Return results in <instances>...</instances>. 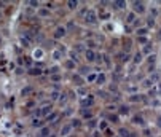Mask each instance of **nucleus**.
Instances as JSON below:
<instances>
[{
	"instance_id": "nucleus-43",
	"label": "nucleus",
	"mask_w": 161,
	"mask_h": 137,
	"mask_svg": "<svg viewBox=\"0 0 161 137\" xmlns=\"http://www.w3.org/2000/svg\"><path fill=\"white\" fill-rule=\"evenodd\" d=\"M158 126H161V116L158 118Z\"/></svg>"
},
{
	"instance_id": "nucleus-34",
	"label": "nucleus",
	"mask_w": 161,
	"mask_h": 137,
	"mask_svg": "<svg viewBox=\"0 0 161 137\" xmlns=\"http://www.w3.org/2000/svg\"><path fill=\"white\" fill-rule=\"evenodd\" d=\"M150 51H152V45H145V48H144V54H150Z\"/></svg>"
},
{
	"instance_id": "nucleus-35",
	"label": "nucleus",
	"mask_w": 161,
	"mask_h": 137,
	"mask_svg": "<svg viewBox=\"0 0 161 137\" xmlns=\"http://www.w3.org/2000/svg\"><path fill=\"white\" fill-rule=\"evenodd\" d=\"M21 43H22V46H26V48H27V46L31 45V43L27 42V38H26V37H22V38H21Z\"/></svg>"
},
{
	"instance_id": "nucleus-21",
	"label": "nucleus",
	"mask_w": 161,
	"mask_h": 137,
	"mask_svg": "<svg viewBox=\"0 0 161 137\" xmlns=\"http://www.w3.org/2000/svg\"><path fill=\"white\" fill-rule=\"evenodd\" d=\"M77 6H78V2H75V0L67 2V8H69V10H77Z\"/></svg>"
},
{
	"instance_id": "nucleus-44",
	"label": "nucleus",
	"mask_w": 161,
	"mask_h": 137,
	"mask_svg": "<svg viewBox=\"0 0 161 137\" xmlns=\"http://www.w3.org/2000/svg\"><path fill=\"white\" fill-rule=\"evenodd\" d=\"M158 37H160V38H161V30H160V32H158Z\"/></svg>"
},
{
	"instance_id": "nucleus-29",
	"label": "nucleus",
	"mask_w": 161,
	"mask_h": 137,
	"mask_svg": "<svg viewBox=\"0 0 161 137\" xmlns=\"http://www.w3.org/2000/svg\"><path fill=\"white\" fill-rule=\"evenodd\" d=\"M29 73H32V75H42V69H31L29 70Z\"/></svg>"
},
{
	"instance_id": "nucleus-28",
	"label": "nucleus",
	"mask_w": 161,
	"mask_h": 137,
	"mask_svg": "<svg viewBox=\"0 0 161 137\" xmlns=\"http://www.w3.org/2000/svg\"><path fill=\"white\" fill-rule=\"evenodd\" d=\"M53 120H56V113H54V112L49 113V115L45 118V121H46V123H49V121H53Z\"/></svg>"
},
{
	"instance_id": "nucleus-25",
	"label": "nucleus",
	"mask_w": 161,
	"mask_h": 137,
	"mask_svg": "<svg viewBox=\"0 0 161 137\" xmlns=\"http://www.w3.org/2000/svg\"><path fill=\"white\" fill-rule=\"evenodd\" d=\"M120 113H121V115H128V113H129V107L128 105L120 107Z\"/></svg>"
},
{
	"instance_id": "nucleus-20",
	"label": "nucleus",
	"mask_w": 161,
	"mask_h": 137,
	"mask_svg": "<svg viewBox=\"0 0 161 137\" xmlns=\"http://www.w3.org/2000/svg\"><path fill=\"white\" fill-rule=\"evenodd\" d=\"M150 18H156V16H158V8H156V6H150Z\"/></svg>"
},
{
	"instance_id": "nucleus-37",
	"label": "nucleus",
	"mask_w": 161,
	"mask_h": 137,
	"mask_svg": "<svg viewBox=\"0 0 161 137\" xmlns=\"http://www.w3.org/2000/svg\"><path fill=\"white\" fill-rule=\"evenodd\" d=\"M61 56H62V54H61L59 51H54V54H53V58H54L56 61H58V59H61Z\"/></svg>"
},
{
	"instance_id": "nucleus-7",
	"label": "nucleus",
	"mask_w": 161,
	"mask_h": 137,
	"mask_svg": "<svg viewBox=\"0 0 161 137\" xmlns=\"http://www.w3.org/2000/svg\"><path fill=\"white\" fill-rule=\"evenodd\" d=\"M97 129H99V131H107V129H109V121H107V120H100V121L97 123Z\"/></svg>"
},
{
	"instance_id": "nucleus-40",
	"label": "nucleus",
	"mask_w": 161,
	"mask_h": 137,
	"mask_svg": "<svg viewBox=\"0 0 161 137\" xmlns=\"http://www.w3.org/2000/svg\"><path fill=\"white\" fill-rule=\"evenodd\" d=\"M29 5H31V6H35V8H38V3H37V2H29Z\"/></svg>"
},
{
	"instance_id": "nucleus-16",
	"label": "nucleus",
	"mask_w": 161,
	"mask_h": 137,
	"mask_svg": "<svg viewBox=\"0 0 161 137\" xmlns=\"http://www.w3.org/2000/svg\"><path fill=\"white\" fill-rule=\"evenodd\" d=\"M64 67H65V69H69V70H73V69H75V62H73L72 59H69V61H65V62H64Z\"/></svg>"
},
{
	"instance_id": "nucleus-26",
	"label": "nucleus",
	"mask_w": 161,
	"mask_h": 137,
	"mask_svg": "<svg viewBox=\"0 0 161 137\" xmlns=\"http://www.w3.org/2000/svg\"><path fill=\"white\" fill-rule=\"evenodd\" d=\"M78 72H80V75H86V76L89 75V69L88 67H80Z\"/></svg>"
},
{
	"instance_id": "nucleus-39",
	"label": "nucleus",
	"mask_w": 161,
	"mask_h": 137,
	"mask_svg": "<svg viewBox=\"0 0 161 137\" xmlns=\"http://www.w3.org/2000/svg\"><path fill=\"white\" fill-rule=\"evenodd\" d=\"M100 18H102V19H107V18H109V13H107V11H104L102 15H100Z\"/></svg>"
},
{
	"instance_id": "nucleus-27",
	"label": "nucleus",
	"mask_w": 161,
	"mask_h": 137,
	"mask_svg": "<svg viewBox=\"0 0 161 137\" xmlns=\"http://www.w3.org/2000/svg\"><path fill=\"white\" fill-rule=\"evenodd\" d=\"M126 6V3L125 2H116L115 5H113V8H116V10H121V8H125Z\"/></svg>"
},
{
	"instance_id": "nucleus-14",
	"label": "nucleus",
	"mask_w": 161,
	"mask_h": 137,
	"mask_svg": "<svg viewBox=\"0 0 161 137\" xmlns=\"http://www.w3.org/2000/svg\"><path fill=\"white\" fill-rule=\"evenodd\" d=\"M132 123L134 124H144V118L140 115H134L132 116Z\"/></svg>"
},
{
	"instance_id": "nucleus-11",
	"label": "nucleus",
	"mask_w": 161,
	"mask_h": 137,
	"mask_svg": "<svg viewBox=\"0 0 161 137\" xmlns=\"http://www.w3.org/2000/svg\"><path fill=\"white\" fill-rule=\"evenodd\" d=\"M107 121L109 123H118L120 121V118H118V115H116V113H110V115H107Z\"/></svg>"
},
{
	"instance_id": "nucleus-4",
	"label": "nucleus",
	"mask_w": 161,
	"mask_h": 137,
	"mask_svg": "<svg viewBox=\"0 0 161 137\" xmlns=\"http://www.w3.org/2000/svg\"><path fill=\"white\" fill-rule=\"evenodd\" d=\"M105 83H107V75L104 72H99L97 73V78H96V85L102 86V85H105Z\"/></svg>"
},
{
	"instance_id": "nucleus-8",
	"label": "nucleus",
	"mask_w": 161,
	"mask_h": 137,
	"mask_svg": "<svg viewBox=\"0 0 161 137\" xmlns=\"http://www.w3.org/2000/svg\"><path fill=\"white\" fill-rule=\"evenodd\" d=\"M81 118L86 120V121H89V120L93 118V112H91V110H88V108L81 110Z\"/></svg>"
},
{
	"instance_id": "nucleus-12",
	"label": "nucleus",
	"mask_w": 161,
	"mask_h": 137,
	"mask_svg": "<svg viewBox=\"0 0 161 137\" xmlns=\"http://www.w3.org/2000/svg\"><path fill=\"white\" fill-rule=\"evenodd\" d=\"M51 134V129L48 128V126H43L42 129H40V137H49Z\"/></svg>"
},
{
	"instance_id": "nucleus-30",
	"label": "nucleus",
	"mask_w": 161,
	"mask_h": 137,
	"mask_svg": "<svg viewBox=\"0 0 161 137\" xmlns=\"http://www.w3.org/2000/svg\"><path fill=\"white\" fill-rule=\"evenodd\" d=\"M78 96H85V97H86V96H88V89H86V88H80L78 89Z\"/></svg>"
},
{
	"instance_id": "nucleus-41",
	"label": "nucleus",
	"mask_w": 161,
	"mask_h": 137,
	"mask_svg": "<svg viewBox=\"0 0 161 137\" xmlns=\"http://www.w3.org/2000/svg\"><path fill=\"white\" fill-rule=\"evenodd\" d=\"M105 134H107V136H109V137H110V136H113V132H112V129H110V128H109V129H107V131H105Z\"/></svg>"
},
{
	"instance_id": "nucleus-42",
	"label": "nucleus",
	"mask_w": 161,
	"mask_h": 137,
	"mask_svg": "<svg viewBox=\"0 0 161 137\" xmlns=\"http://www.w3.org/2000/svg\"><path fill=\"white\" fill-rule=\"evenodd\" d=\"M94 137H100V134H99V132L96 131V132H94Z\"/></svg>"
},
{
	"instance_id": "nucleus-18",
	"label": "nucleus",
	"mask_w": 161,
	"mask_h": 137,
	"mask_svg": "<svg viewBox=\"0 0 161 137\" xmlns=\"http://www.w3.org/2000/svg\"><path fill=\"white\" fill-rule=\"evenodd\" d=\"M147 32H148V27H142V29H137V30H136V35L137 37H144Z\"/></svg>"
},
{
	"instance_id": "nucleus-10",
	"label": "nucleus",
	"mask_w": 161,
	"mask_h": 137,
	"mask_svg": "<svg viewBox=\"0 0 161 137\" xmlns=\"http://www.w3.org/2000/svg\"><path fill=\"white\" fill-rule=\"evenodd\" d=\"M70 126H72V129H80L81 128V120L80 118H73L72 121H70Z\"/></svg>"
},
{
	"instance_id": "nucleus-23",
	"label": "nucleus",
	"mask_w": 161,
	"mask_h": 137,
	"mask_svg": "<svg viewBox=\"0 0 161 137\" xmlns=\"http://www.w3.org/2000/svg\"><path fill=\"white\" fill-rule=\"evenodd\" d=\"M120 136H121V137H131V132L128 131V129L121 128V129H120Z\"/></svg>"
},
{
	"instance_id": "nucleus-31",
	"label": "nucleus",
	"mask_w": 161,
	"mask_h": 137,
	"mask_svg": "<svg viewBox=\"0 0 161 137\" xmlns=\"http://www.w3.org/2000/svg\"><path fill=\"white\" fill-rule=\"evenodd\" d=\"M61 73H56V75H51V81H61Z\"/></svg>"
},
{
	"instance_id": "nucleus-9",
	"label": "nucleus",
	"mask_w": 161,
	"mask_h": 137,
	"mask_svg": "<svg viewBox=\"0 0 161 137\" xmlns=\"http://www.w3.org/2000/svg\"><path fill=\"white\" fill-rule=\"evenodd\" d=\"M64 35H65V29L62 27V26H59V27L54 30V37H56V38H62Z\"/></svg>"
},
{
	"instance_id": "nucleus-36",
	"label": "nucleus",
	"mask_w": 161,
	"mask_h": 137,
	"mask_svg": "<svg viewBox=\"0 0 161 137\" xmlns=\"http://www.w3.org/2000/svg\"><path fill=\"white\" fill-rule=\"evenodd\" d=\"M129 101H131V102H139V101H140V96H131Z\"/></svg>"
},
{
	"instance_id": "nucleus-19",
	"label": "nucleus",
	"mask_w": 161,
	"mask_h": 137,
	"mask_svg": "<svg viewBox=\"0 0 161 137\" xmlns=\"http://www.w3.org/2000/svg\"><path fill=\"white\" fill-rule=\"evenodd\" d=\"M142 54H140V53H136V54H134V58H132V61H134V64H140V62H142Z\"/></svg>"
},
{
	"instance_id": "nucleus-32",
	"label": "nucleus",
	"mask_w": 161,
	"mask_h": 137,
	"mask_svg": "<svg viewBox=\"0 0 161 137\" xmlns=\"http://www.w3.org/2000/svg\"><path fill=\"white\" fill-rule=\"evenodd\" d=\"M29 94H31V88H29V86H26V88L22 89L21 96H22V97H24V96H29Z\"/></svg>"
},
{
	"instance_id": "nucleus-22",
	"label": "nucleus",
	"mask_w": 161,
	"mask_h": 137,
	"mask_svg": "<svg viewBox=\"0 0 161 137\" xmlns=\"http://www.w3.org/2000/svg\"><path fill=\"white\" fill-rule=\"evenodd\" d=\"M126 21H128V22H136V13H128Z\"/></svg>"
},
{
	"instance_id": "nucleus-24",
	"label": "nucleus",
	"mask_w": 161,
	"mask_h": 137,
	"mask_svg": "<svg viewBox=\"0 0 161 137\" xmlns=\"http://www.w3.org/2000/svg\"><path fill=\"white\" fill-rule=\"evenodd\" d=\"M42 124H43L42 118H35V120L32 121V126H33V128H38V126H42Z\"/></svg>"
},
{
	"instance_id": "nucleus-2",
	"label": "nucleus",
	"mask_w": 161,
	"mask_h": 137,
	"mask_svg": "<svg viewBox=\"0 0 161 137\" xmlns=\"http://www.w3.org/2000/svg\"><path fill=\"white\" fill-rule=\"evenodd\" d=\"M93 104H94V96H86L85 99H81V107L83 108H88V107H91Z\"/></svg>"
},
{
	"instance_id": "nucleus-6",
	"label": "nucleus",
	"mask_w": 161,
	"mask_h": 137,
	"mask_svg": "<svg viewBox=\"0 0 161 137\" xmlns=\"http://www.w3.org/2000/svg\"><path fill=\"white\" fill-rule=\"evenodd\" d=\"M43 56H45V51H43L42 48H37V49H33V53H32V58L33 59H43Z\"/></svg>"
},
{
	"instance_id": "nucleus-17",
	"label": "nucleus",
	"mask_w": 161,
	"mask_h": 137,
	"mask_svg": "<svg viewBox=\"0 0 161 137\" xmlns=\"http://www.w3.org/2000/svg\"><path fill=\"white\" fill-rule=\"evenodd\" d=\"M38 16H42V18L49 16V10H46V8H38Z\"/></svg>"
},
{
	"instance_id": "nucleus-38",
	"label": "nucleus",
	"mask_w": 161,
	"mask_h": 137,
	"mask_svg": "<svg viewBox=\"0 0 161 137\" xmlns=\"http://www.w3.org/2000/svg\"><path fill=\"white\" fill-rule=\"evenodd\" d=\"M139 43H147V37H137Z\"/></svg>"
},
{
	"instance_id": "nucleus-15",
	"label": "nucleus",
	"mask_w": 161,
	"mask_h": 137,
	"mask_svg": "<svg viewBox=\"0 0 161 137\" xmlns=\"http://www.w3.org/2000/svg\"><path fill=\"white\" fill-rule=\"evenodd\" d=\"M96 78H97V73L91 72L88 76H86V81H88V83H96Z\"/></svg>"
},
{
	"instance_id": "nucleus-3",
	"label": "nucleus",
	"mask_w": 161,
	"mask_h": 137,
	"mask_svg": "<svg viewBox=\"0 0 161 137\" xmlns=\"http://www.w3.org/2000/svg\"><path fill=\"white\" fill-rule=\"evenodd\" d=\"M132 10H134V13L142 15V13L145 11V5H144L142 2H134V3H132Z\"/></svg>"
},
{
	"instance_id": "nucleus-1",
	"label": "nucleus",
	"mask_w": 161,
	"mask_h": 137,
	"mask_svg": "<svg viewBox=\"0 0 161 137\" xmlns=\"http://www.w3.org/2000/svg\"><path fill=\"white\" fill-rule=\"evenodd\" d=\"M85 22L86 24H94V22H97V15L94 11H88V15L85 16Z\"/></svg>"
},
{
	"instance_id": "nucleus-33",
	"label": "nucleus",
	"mask_w": 161,
	"mask_h": 137,
	"mask_svg": "<svg viewBox=\"0 0 161 137\" xmlns=\"http://www.w3.org/2000/svg\"><path fill=\"white\" fill-rule=\"evenodd\" d=\"M147 26H148V27H153V26H155V18H148L147 19Z\"/></svg>"
},
{
	"instance_id": "nucleus-5",
	"label": "nucleus",
	"mask_w": 161,
	"mask_h": 137,
	"mask_svg": "<svg viewBox=\"0 0 161 137\" xmlns=\"http://www.w3.org/2000/svg\"><path fill=\"white\" fill-rule=\"evenodd\" d=\"M96 54H97V53L94 51V49H85V58L86 59H88V61L89 62H93V61H96Z\"/></svg>"
},
{
	"instance_id": "nucleus-13",
	"label": "nucleus",
	"mask_w": 161,
	"mask_h": 137,
	"mask_svg": "<svg viewBox=\"0 0 161 137\" xmlns=\"http://www.w3.org/2000/svg\"><path fill=\"white\" fill-rule=\"evenodd\" d=\"M70 129H72V126H70V124H64V126H62V129H61V136L62 137L69 136L70 134Z\"/></svg>"
}]
</instances>
